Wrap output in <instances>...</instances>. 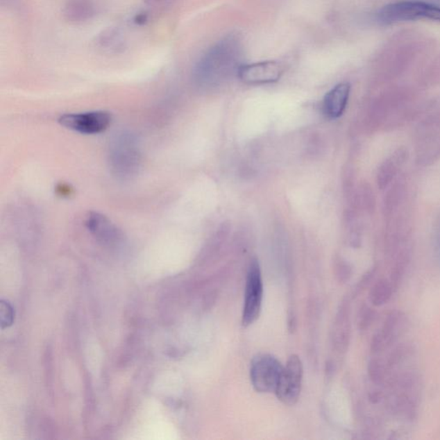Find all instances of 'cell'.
<instances>
[{
  "label": "cell",
  "mask_w": 440,
  "mask_h": 440,
  "mask_svg": "<svg viewBox=\"0 0 440 440\" xmlns=\"http://www.w3.org/2000/svg\"><path fill=\"white\" fill-rule=\"evenodd\" d=\"M377 312L369 305H363L359 309L358 316V327L360 331H366L376 319Z\"/></svg>",
  "instance_id": "19"
},
{
  "label": "cell",
  "mask_w": 440,
  "mask_h": 440,
  "mask_svg": "<svg viewBox=\"0 0 440 440\" xmlns=\"http://www.w3.org/2000/svg\"><path fill=\"white\" fill-rule=\"evenodd\" d=\"M411 351L412 350H411L409 345H400L393 350L389 356L387 362L384 364L386 371L393 369V368L403 362L407 359V357L409 356Z\"/></svg>",
  "instance_id": "17"
},
{
  "label": "cell",
  "mask_w": 440,
  "mask_h": 440,
  "mask_svg": "<svg viewBox=\"0 0 440 440\" xmlns=\"http://www.w3.org/2000/svg\"><path fill=\"white\" fill-rule=\"evenodd\" d=\"M416 161L421 167L440 160V108L434 106L418 120L414 131Z\"/></svg>",
  "instance_id": "1"
},
{
  "label": "cell",
  "mask_w": 440,
  "mask_h": 440,
  "mask_svg": "<svg viewBox=\"0 0 440 440\" xmlns=\"http://www.w3.org/2000/svg\"><path fill=\"white\" fill-rule=\"evenodd\" d=\"M368 376L374 384L380 385L383 384L385 378L386 368L384 364L380 359H373L368 363Z\"/></svg>",
  "instance_id": "18"
},
{
  "label": "cell",
  "mask_w": 440,
  "mask_h": 440,
  "mask_svg": "<svg viewBox=\"0 0 440 440\" xmlns=\"http://www.w3.org/2000/svg\"><path fill=\"white\" fill-rule=\"evenodd\" d=\"M0 315H1V326L2 329L12 325L14 322V317H15V312L12 306L10 303L6 301H1V307H0Z\"/></svg>",
  "instance_id": "21"
},
{
  "label": "cell",
  "mask_w": 440,
  "mask_h": 440,
  "mask_svg": "<svg viewBox=\"0 0 440 440\" xmlns=\"http://www.w3.org/2000/svg\"><path fill=\"white\" fill-rule=\"evenodd\" d=\"M350 305L348 301L342 303L337 319V333H335V344L341 350L348 348L350 339Z\"/></svg>",
  "instance_id": "15"
},
{
  "label": "cell",
  "mask_w": 440,
  "mask_h": 440,
  "mask_svg": "<svg viewBox=\"0 0 440 440\" xmlns=\"http://www.w3.org/2000/svg\"><path fill=\"white\" fill-rule=\"evenodd\" d=\"M285 67L276 60L261 61L251 64H243L237 71L242 82L247 85L271 84L280 81Z\"/></svg>",
  "instance_id": "9"
},
{
  "label": "cell",
  "mask_w": 440,
  "mask_h": 440,
  "mask_svg": "<svg viewBox=\"0 0 440 440\" xmlns=\"http://www.w3.org/2000/svg\"><path fill=\"white\" fill-rule=\"evenodd\" d=\"M353 270L351 266L347 262H341L337 268V277L339 282L347 283L352 277Z\"/></svg>",
  "instance_id": "22"
},
{
  "label": "cell",
  "mask_w": 440,
  "mask_h": 440,
  "mask_svg": "<svg viewBox=\"0 0 440 440\" xmlns=\"http://www.w3.org/2000/svg\"><path fill=\"white\" fill-rule=\"evenodd\" d=\"M85 225L94 236L104 243H113L121 239V232L105 216L91 212L86 218Z\"/></svg>",
  "instance_id": "12"
},
{
  "label": "cell",
  "mask_w": 440,
  "mask_h": 440,
  "mask_svg": "<svg viewBox=\"0 0 440 440\" xmlns=\"http://www.w3.org/2000/svg\"><path fill=\"white\" fill-rule=\"evenodd\" d=\"M369 399L371 403L377 404L381 401L382 394L380 391L371 392L369 396Z\"/></svg>",
  "instance_id": "25"
},
{
  "label": "cell",
  "mask_w": 440,
  "mask_h": 440,
  "mask_svg": "<svg viewBox=\"0 0 440 440\" xmlns=\"http://www.w3.org/2000/svg\"><path fill=\"white\" fill-rule=\"evenodd\" d=\"M240 43L236 37L223 39L202 56L194 70L198 81H208L214 74L226 73L230 70H239Z\"/></svg>",
  "instance_id": "2"
},
{
  "label": "cell",
  "mask_w": 440,
  "mask_h": 440,
  "mask_svg": "<svg viewBox=\"0 0 440 440\" xmlns=\"http://www.w3.org/2000/svg\"><path fill=\"white\" fill-rule=\"evenodd\" d=\"M385 347L383 337L380 331H378L376 334H374L373 339L371 341V352L373 353H378L382 351Z\"/></svg>",
  "instance_id": "24"
},
{
  "label": "cell",
  "mask_w": 440,
  "mask_h": 440,
  "mask_svg": "<svg viewBox=\"0 0 440 440\" xmlns=\"http://www.w3.org/2000/svg\"><path fill=\"white\" fill-rule=\"evenodd\" d=\"M409 158L406 147H398L382 162L377 172V183L381 190H385L401 175L404 165Z\"/></svg>",
  "instance_id": "10"
},
{
  "label": "cell",
  "mask_w": 440,
  "mask_h": 440,
  "mask_svg": "<svg viewBox=\"0 0 440 440\" xmlns=\"http://www.w3.org/2000/svg\"><path fill=\"white\" fill-rule=\"evenodd\" d=\"M304 367L301 358L293 355L283 367L279 383L276 389L277 398L286 405L293 406L301 396Z\"/></svg>",
  "instance_id": "7"
},
{
  "label": "cell",
  "mask_w": 440,
  "mask_h": 440,
  "mask_svg": "<svg viewBox=\"0 0 440 440\" xmlns=\"http://www.w3.org/2000/svg\"><path fill=\"white\" fill-rule=\"evenodd\" d=\"M283 366L275 356L258 355L252 359L250 376L252 386L259 393L276 392Z\"/></svg>",
  "instance_id": "5"
},
{
  "label": "cell",
  "mask_w": 440,
  "mask_h": 440,
  "mask_svg": "<svg viewBox=\"0 0 440 440\" xmlns=\"http://www.w3.org/2000/svg\"><path fill=\"white\" fill-rule=\"evenodd\" d=\"M432 247L436 260L440 264V215L436 220L434 227V233H432Z\"/></svg>",
  "instance_id": "23"
},
{
  "label": "cell",
  "mask_w": 440,
  "mask_h": 440,
  "mask_svg": "<svg viewBox=\"0 0 440 440\" xmlns=\"http://www.w3.org/2000/svg\"><path fill=\"white\" fill-rule=\"evenodd\" d=\"M393 290L391 281L387 279H380L377 281L371 287L369 294L370 302L371 305L380 307L383 306L391 298Z\"/></svg>",
  "instance_id": "16"
},
{
  "label": "cell",
  "mask_w": 440,
  "mask_h": 440,
  "mask_svg": "<svg viewBox=\"0 0 440 440\" xmlns=\"http://www.w3.org/2000/svg\"><path fill=\"white\" fill-rule=\"evenodd\" d=\"M377 20L384 25L421 20L440 22V6L411 0L391 3L378 10Z\"/></svg>",
  "instance_id": "3"
},
{
  "label": "cell",
  "mask_w": 440,
  "mask_h": 440,
  "mask_svg": "<svg viewBox=\"0 0 440 440\" xmlns=\"http://www.w3.org/2000/svg\"><path fill=\"white\" fill-rule=\"evenodd\" d=\"M263 280L257 259H253L248 266L245 285L244 304L242 314V324L248 327L257 322L262 312Z\"/></svg>",
  "instance_id": "4"
},
{
  "label": "cell",
  "mask_w": 440,
  "mask_h": 440,
  "mask_svg": "<svg viewBox=\"0 0 440 440\" xmlns=\"http://www.w3.org/2000/svg\"><path fill=\"white\" fill-rule=\"evenodd\" d=\"M351 85L348 83H341L335 85L326 94L323 99V112L330 119H337L347 109Z\"/></svg>",
  "instance_id": "11"
},
{
  "label": "cell",
  "mask_w": 440,
  "mask_h": 440,
  "mask_svg": "<svg viewBox=\"0 0 440 440\" xmlns=\"http://www.w3.org/2000/svg\"><path fill=\"white\" fill-rule=\"evenodd\" d=\"M378 270V266H373V268L368 270V271L363 276L362 279L359 281L358 284L356 285L355 288V291H353V296L356 297L360 293H362L364 290L366 289L368 287L370 286L371 282H373L375 276H376Z\"/></svg>",
  "instance_id": "20"
},
{
  "label": "cell",
  "mask_w": 440,
  "mask_h": 440,
  "mask_svg": "<svg viewBox=\"0 0 440 440\" xmlns=\"http://www.w3.org/2000/svg\"><path fill=\"white\" fill-rule=\"evenodd\" d=\"M146 20V17L145 15H139V17L137 16V19L135 21L137 24H140V23L144 24L145 23Z\"/></svg>",
  "instance_id": "26"
},
{
  "label": "cell",
  "mask_w": 440,
  "mask_h": 440,
  "mask_svg": "<svg viewBox=\"0 0 440 440\" xmlns=\"http://www.w3.org/2000/svg\"><path fill=\"white\" fill-rule=\"evenodd\" d=\"M60 125L83 135H96L106 130L111 122V115L106 111L64 115L59 119Z\"/></svg>",
  "instance_id": "8"
},
{
  "label": "cell",
  "mask_w": 440,
  "mask_h": 440,
  "mask_svg": "<svg viewBox=\"0 0 440 440\" xmlns=\"http://www.w3.org/2000/svg\"><path fill=\"white\" fill-rule=\"evenodd\" d=\"M406 325L405 315L400 311H392L386 316L380 334L384 339L385 347L395 344Z\"/></svg>",
  "instance_id": "13"
},
{
  "label": "cell",
  "mask_w": 440,
  "mask_h": 440,
  "mask_svg": "<svg viewBox=\"0 0 440 440\" xmlns=\"http://www.w3.org/2000/svg\"><path fill=\"white\" fill-rule=\"evenodd\" d=\"M148 3H156L164 1V0H145Z\"/></svg>",
  "instance_id": "27"
},
{
  "label": "cell",
  "mask_w": 440,
  "mask_h": 440,
  "mask_svg": "<svg viewBox=\"0 0 440 440\" xmlns=\"http://www.w3.org/2000/svg\"><path fill=\"white\" fill-rule=\"evenodd\" d=\"M110 164L119 178H130L138 172L140 154L131 137L125 135L115 140L111 148Z\"/></svg>",
  "instance_id": "6"
},
{
  "label": "cell",
  "mask_w": 440,
  "mask_h": 440,
  "mask_svg": "<svg viewBox=\"0 0 440 440\" xmlns=\"http://www.w3.org/2000/svg\"><path fill=\"white\" fill-rule=\"evenodd\" d=\"M95 14V6L91 0H69L64 6L65 19L71 23H83L91 19Z\"/></svg>",
  "instance_id": "14"
}]
</instances>
